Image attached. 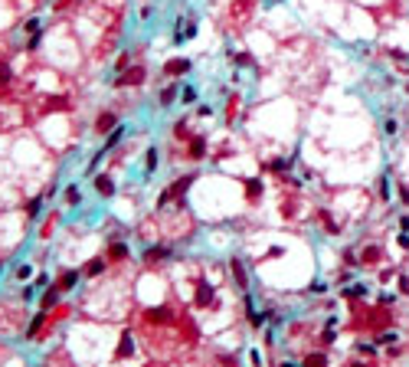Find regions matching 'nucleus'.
<instances>
[{
  "instance_id": "7ed1b4c3",
  "label": "nucleus",
  "mask_w": 409,
  "mask_h": 367,
  "mask_svg": "<svg viewBox=\"0 0 409 367\" xmlns=\"http://www.w3.org/2000/svg\"><path fill=\"white\" fill-rule=\"evenodd\" d=\"M111 128H118V115L115 112H102L95 118V134H108Z\"/></svg>"
},
{
  "instance_id": "f8f14e48",
  "label": "nucleus",
  "mask_w": 409,
  "mask_h": 367,
  "mask_svg": "<svg viewBox=\"0 0 409 367\" xmlns=\"http://www.w3.org/2000/svg\"><path fill=\"white\" fill-rule=\"evenodd\" d=\"M190 59H170V63H164V72L167 76H183V72H190Z\"/></svg>"
},
{
  "instance_id": "1a4fd4ad",
  "label": "nucleus",
  "mask_w": 409,
  "mask_h": 367,
  "mask_svg": "<svg viewBox=\"0 0 409 367\" xmlns=\"http://www.w3.org/2000/svg\"><path fill=\"white\" fill-rule=\"evenodd\" d=\"M144 318H148L151 325H167L173 315H170V308L164 305V308H148V312H144Z\"/></svg>"
},
{
  "instance_id": "2eb2a0df",
  "label": "nucleus",
  "mask_w": 409,
  "mask_h": 367,
  "mask_svg": "<svg viewBox=\"0 0 409 367\" xmlns=\"http://www.w3.org/2000/svg\"><path fill=\"white\" fill-rule=\"evenodd\" d=\"M131 354H134V341H131V335H128V331H125V335H121V344H118V354H115V358H131Z\"/></svg>"
},
{
  "instance_id": "6e6552de",
  "label": "nucleus",
  "mask_w": 409,
  "mask_h": 367,
  "mask_svg": "<svg viewBox=\"0 0 409 367\" xmlns=\"http://www.w3.org/2000/svg\"><path fill=\"white\" fill-rule=\"evenodd\" d=\"M128 256H131V252H128V246L121 240H111L108 243V259H111V262H125Z\"/></svg>"
},
{
  "instance_id": "a211bd4d",
  "label": "nucleus",
  "mask_w": 409,
  "mask_h": 367,
  "mask_svg": "<svg viewBox=\"0 0 409 367\" xmlns=\"http://www.w3.org/2000/svg\"><path fill=\"white\" fill-rule=\"evenodd\" d=\"M79 200H82V190L76 187V184H69V187H66V203H69V207H79Z\"/></svg>"
},
{
  "instance_id": "dca6fc26",
  "label": "nucleus",
  "mask_w": 409,
  "mask_h": 367,
  "mask_svg": "<svg viewBox=\"0 0 409 367\" xmlns=\"http://www.w3.org/2000/svg\"><path fill=\"white\" fill-rule=\"evenodd\" d=\"M102 269H105V259H92V262L82 269V275H85V279H95V275H102Z\"/></svg>"
},
{
  "instance_id": "bb28decb",
  "label": "nucleus",
  "mask_w": 409,
  "mask_h": 367,
  "mask_svg": "<svg viewBox=\"0 0 409 367\" xmlns=\"http://www.w3.org/2000/svg\"><path fill=\"white\" fill-rule=\"evenodd\" d=\"M173 128H177V138H187V122H177Z\"/></svg>"
},
{
  "instance_id": "39448f33",
  "label": "nucleus",
  "mask_w": 409,
  "mask_h": 367,
  "mask_svg": "<svg viewBox=\"0 0 409 367\" xmlns=\"http://www.w3.org/2000/svg\"><path fill=\"white\" fill-rule=\"evenodd\" d=\"M164 259H170V246H151V249H144V262L148 266H158Z\"/></svg>"
},
{
  "instance_id": "4468645a",
  "label": "nucleus",
  "mask_w": 409,
  "mask_h": 367,
  "mask_svg": "<svg viewBox=\"0 0 409 367\" xmlns=\"http://www.w3.org/2000/svg\"><path fill=\"white\" fill-rule=\"evenodd\" d=\"M121 138H125V128H121V125H118V128H111V131H108V138H105V148H102V154H108V151L115 148V144H118Z\"/></svg>"
},
{
  "instance_id": "c756f323",
  "label": "nucleus",
  "mask_w": 409,
  "mask_h": 367,
  "mask_svg": "<svg viewBox=\"0 0 409 367\" xmlns=\"http://www.w3.org/2000/svg\"><path fill=\"white\" fill-rule=\"evenodd\" d=\"M36 292H40V289H36V285H26V289H23V298H26V302H30V298L36 295Z\"/></svg>"
},
{
  "instance_id": "f03ea898",
  "label": "nucleus",
  "mask_w": 409,
  "mask_h": 367,
  "mask_svg": "<svg viewBox=\"0 0 409 367\" xmlns=\"http://www.w3.org/2000/svg\"><path fill=\"white\" fill-rule=\"evenodd\" d=\"M144 79H148V72H144V66H131V69H125L121 76L111 79V89H125V86H141Z\"/></svg>"
},
{
  "instance_id": "4be33fe9",
  "label": "nucleus",
  "mask_w": 409,
  "mask_h": 367,
  "mask_svg": "<svg viewBox=\"0 0 409 367\" xmlns=\"http://www.w3.org/2000/svg\"><path fill=\"white\" fill-rule=\"evenodd\" d=\"M173 99H177V89H173V86H170V89H164V92H161V102H164V105H170Z\"/></svg>"
},
{
  "instance_id": "5701e85b",
  "label": "nucleus",
  "mask_w": 409,
  "mask_h": 367,
  "mask_svg": "<svg viewBox=\"0 0 409 367\" xmlns=\"http://www.w3.org/2000/svg\"><path fill=\"white\" fill-rule=\"evenodd\" d=\"M396 338H400V335H396V331H383V335L377 338V344H393Z\"/></svg>"
},
{
  "instance_id": "aec40b11",
  "label": "nucleus",
  "mask_w": 409,
  "mask_h": 367,
  "mask_svg": "<svg viewBox=\"0 0 409 367\" xmlns=\"http://www.w3.org/2000/svg\"><path fill=\"white\" fill-rule=\"evenodd\" d=\"M245 194H249L252 200H255V197L262 194V184H259V180H249V184H245Z\"/></svg>"
},
{
  "instance_id": "423d86ee",
  "label": "nucleus",
  "mask_w": 409,
  "mask_h": 367,
  "mask_svg": "<svg viewBox=\"0 0 409 367\" xmlns=\"http://www.w3.org/2000/svg\"><path fill=\"white\" fill-rule=\"evenodd\" d=\"M229 269H233V279H236L239 289H249V272H245L243 259H229Z\"/></svg>"
},
{
  "instance_id": "9b49d317",
  "label": "nucleus",
  "mask_w": 409,
  "mask_h": 367,
  "mask_svg": "<svg viewBox=\"0 0 409 367\" xmlns=\"http://www.w3.org/2000/svg\"><path fill=\"white\" fill-rule=\"evenodd\" d=\"M187 157H190V161H200V157H206V141H203V138H190Z\"/></svg>"
},
{
  "instance_id": "6ab92c4d",
  "label": "nucleus",
  "mask_w": 409,
  "mask_h": 367,
  "mask_svg": "<svg viewBox=\"0 0 409 367\" xmlns=\"http://www.w3.org/2000/svg\"><path fill=\"white\" fill-rule=\"evenodd\" d=\"M40 210H43V197H33V200L26 203V217L36 220V217H40Z\"/></svg>"
},
{
  "instance_id": "ddd939ff",
  "label": "nucleus",
  "mask_w": 409,
  "mask_h": 367,
  "mask_svg": "<svg viewBox=\"0 0 409 367\" xmlns=\"http://www.w3.org/2000/svg\"><path fill=\"white\" fill-rule=\"evenodd\" d=\"M79 275L82 272H76V269H66L56 282H59V289H63V292H72V289H76V282H79Z\"/></svg>"
},
{
  "instance_id": "9d476101",
  "label": "nucleus",
  "mask_w": 409,
  "mask_h": 367,
  "mask_svg": "<svg viewBox=\"0 0 409 367\" xmlns=\"http://www.w3.org/2000/svg\"><path fill=\"white\" fill-rule=\"evenodd\" d=\"M46 318H49V312H43V308H40V315H36L30 325H26V338H30V341H36V338H40V331H43V325H46Z\"/></svg>"
},
{
  "instance_id": "c85d7f7f",
  "label": "nucleus",
  "mask_w": 409,
  "mask_h": 367,
  "mask_svg": "<svg viewBox=\"0 0 409 367\" xmlns=\"http://www.w3.org/2000/svg\"><path fill=\"white\" fill-rule=\"evenodd\" d=\"M125 66H128V53H121L118 59H115V69H125Z\"/></svg>"
},
{
  "instance_id": "7c9ffc66",
  "label": "nucleus",
  "mask_w": 409,
  "mask_h": 367,
  "mask_svg": "<svg viewBox=\"0 0 409 367\" xmlns=\"http://www.w3.org/2000/svg\"><path fill=\"white\" fill-rule=\"evenodd\" d=\"M236 63H239V66H252V56H245V53H239V56H236Z\"/></svg>"
},
{
  "instance_id": "a878e982",
  "label": "nucleus",
  "mask_w": 409,
  "mask_h": 367,
  "mask_svg": "<svg viewBox=\"0 0 409 367\" xmlns=\"http://www.w3.org/2000/svg\"><path fill=\"white\" fill-rule=\"evenodd\" d=\"M26 33H30V36L33 33H40V20H26Z\"/></svg>"
},
{
  "instance_id": "2f4dec72",
  "label": "nucleus",
  "mask_w": 409,
  "mask_h": 367,
  "mask_svg": "<svg viewBox=\"0 0 409 367\" xmlns=\"http://www.w3.org/2000/svg\"><path fill=\"white\" fill-rule=\"evenodd\" d=\"M400 289H403V292H409V279H406V275L400 279Z\"/></svg>"
},
{
  "instance_id": "f257e3e1",
  "label": "nucleus",
  "mask_w": 409,
  "mask_h": 367,
  "mask_svg": "<svg viewBox=\"0 0 409 367\" xmlns=\"http://www.w3.org/2000/svg\"><path fill=\"white\" fill-rule=\"evenodd\" d=\"M193 180H197V174H183V177H177V184H173V187H167L164 194L158 197V207L164 210L170 200H177V207H183V194H187V187L193 184Z\"/></svg>"
},
{
  "instance_id": "412c9836",
  "label": "nucleus",
  "mask_w": 409,
  "mask_h": 367,
  "mask_svg": "<svg viewBox=\"0 0 409 367\" xmlns=\"http://www.w3.org/2000/svg\"><path fill=\"white\" fill-rule=\"evenodd\" d=\"M7 86H10V66L0 63V89H7Z\"/></svg>"
},
{
  "instance_id": "20e7f679",
  "label": "nucleus",
  "mask_w": 409,
  "mask_h": 367,
  "mask_svg": "<svg viewBox=\"0 0 409 367\" xmlns=\"http://www.w3.org/2000/svg\"><path fill=\"white\" fill-rule=\"evenodd\" d=\"M115 180H111V174H98V177H95V194L98 197H105V200H108V197H115Z\"/></svg>"
},
{
  "instance_id": "393cba45",
  "label": "nucleus",
  "mask_w": 409,
  "mask_h": 367,
  "mask_svg": "<svg viewBox=\"0 0 409 367\" xmlns=\"http://www.w3.org/2000/svg\"><path fill=\"white\" fill-rule=\"evenodd\" d=\"M180 99H183V105H190V102H197V89H183V92H180Z\"/></svg>"
},
{
  "instance_id": "cd10ccee",
  "label": "nucleus",
  "mask_w": 409,
  "mask_h": 367,
  "mask_svg": "<svg viewBox=\"0 0 409 367\" xmlns=\"http://www.w3.org/2000/svg\"><path fill=\"white\" fill-rule=\"evenodd\" d=\"M30 272H33L30 266H20V269H16V279H30Z\"/></svg>"
},
{
  "instance_id": "b1692460",
  "label": "nucleus",
  "mask_w": 409,
  "mask_h": 367,
  "mask_svg": "<svg viewBox=\"0 0 409 367\" xmlns=\"http://www.w3.org/2000/svg\"><path fill=\"white\" fill-rule=\"evenodd\" d=\"M144 164H148V171H154V167H158V151H154V148L148 151V157H144Z\"/></svg>"
},
{
  "instance_id": "f3484780",
  "label": "nucleus",
  "mask_w": 409,
  "mask_h": 367,
  "mask_svg": "<svg viewBox=\"0 0 409 367\" xmlns=\"http://www.w3.org/2000/svg\"><path fill=\"white\" fill-rule=\"evenodd\" d=\"M213 302V289L206 285V282H200V289H197V305H210Z\"/></svg>"
},
{
  "instance_id": "0eeeda50",
  "label": "nucleus",
  "mask_w": 409,
  "mask_h": 367,
  "mask_svg": "<svg viewBox=\"0 0 409 367\" xmlns=\"http://www.w3.org/2000/svg\"><path fill=\"white\" fill-rule=\"evenodd\" d=\"M59 295H63V289H59V282H56V285H49V289L43 292V298H40V308H43V312H53V305L59 302Z\"/></svg>"
}]
</instances>
